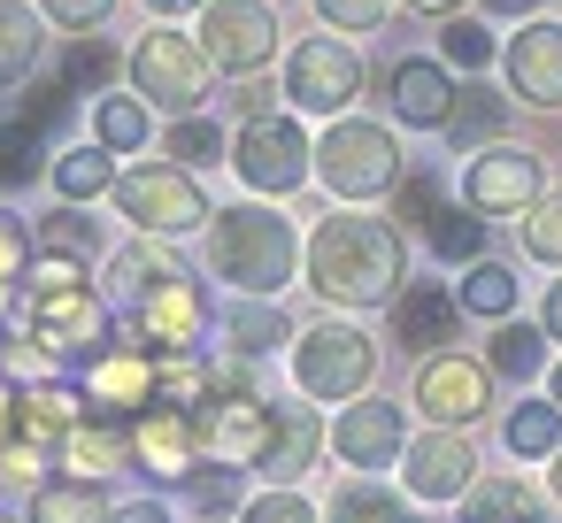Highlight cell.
Wrapping results in <instances>:
<instances>
[{
    "mask_svg": "<svg viewBox=\"0 0 562 523\" xmlns=\"http://www.w3.org/2000/svg\"><path fill=\"white\" fill-rule=\"evenodd\" d=\"M401 277H408V254H401V231L385 216L339 208V216L316 224V239H308V285L331 308H385V300H401Z\"/></svg>",
    "mask_w": 562,
    "mask_h": 523,
    "instance_id": "obj_1",
    "label": "cell"
},
{
    "mask_svg": "<svg viewBox=\"0 0 562 523\" xmlns=\"http://www.w3.org/2000/svg\"><path fill=\"white\" fill-rule=\"evenodd\" d=\"M16 331L40 354H109V293L86 285V254L40 247V262L16 293Z\"/></svg>",
    "mask_w": 562,
    "mask_h": 523,
    "instance_id": "obj_2",
    "label": "cell"
},
{
    "mask_svg": "<svg viewBox=\"0 0 562 523\" xmlns=\"http://www.w3.org/2000/svg\"><path fill=\"white\" fill-rule=\"evenodd\" d=\"M293 262H301V239L278 208H216L209 224V270L232 285V293H285L293 285Z\"/></svg>",
    "mask_w": 562,
    "mask_h": 523,
    "instance_id": "obj_3",
    "label": "cell"
},
{
    "mask_svg": "<svg viewBox=\"0 0 562 523\" xmlns=\"http://www.w3.org/2000/svg\"><path fill=\"white\" fill-rule=\"evenodd\" d=\"M209 86H216V55H209V39H186V32L155 24V32L132 47V93H139L147 109L193 116V109L209 101Z\"/></svg>",
    "mask_w": 562,
    "mask_h": 523,
    "instance_id": "obj_4",
    "label": "cell"
},
{
    "mask_svg": "<svg viewBox=\"0 0 562 523\" xmlns=\"http://www.w3.org/2000/svg\"><path fill=\"white\" fill-rule=\"evenodd\" d=\"M316 178H324L347 208H355V201H378V193L401 185V147H393L385 124H370V116H339V124L316 139Z\"/></svg>",
    "mask_w": 562,
    "mask_h": 523,
    "instance_id": "obj_5",
    "label": "cell"
},
{
    "mask_svg": "<svg viewBox=\"0 0 562 523\" xmlns=\"http://www.w3.org/2000/svg\"><path fill=\"white\" fill-rule=\"evenodd\" d=\"M232 170H239V185H247V193L285 201L293 185H308V178H316V147L301 139V124H293V116L262 109V116H239V132H232Z\"/></svg>",
    "mask_w": 562,
    "mask_h": 523,
    "instance_id": "obj_6",
    "label": "cell"
},
{
    "mask_svg": "<svg viewBox=\"0 0 562 523\" xmlns=\"http://www.w3.org/2000/svg\"><path fill=\"white\" fill-rule=\"evenodd\" d=\"M116 208H124V224L155 231V239H186V231H209V224H216L209 193H201L193 170H178V162H139V170H124V178H116Z\"/></svg>",
    "mask_w": 562,
    "mask_h": 523,
    "instance_id": "obj_7",
    "label": "cell"
},
{
    "mask_svg": "<svg viewBox=\"0 0 562 523\" xmlns=\"http://www.w3.org/2000/svg\"><path fill=\"white\" fill-rule=\"evenodd\" d=\"M370 377H378L370 331H355V323H308V331L293 339V385H301L308 400L347 408L355 393H370Z\"/></svg>",
    "mask_w": 562,
    "mask_h": 523,
    "instance_id": "obj_8",
    "label": "cell"
},
{
    "mask_svg": "<svg viewBox=\"0 0 562 523\" xmlns=\"http://www.w3.org/2000/svg\"><path fill=\"white\" fill-rule=\"evenodd\" d=\"M362 55H355V39H301L293 55H285V101L301 109V116H347L355 101H362Z\"/></svg>",
    "mask_w": 562,
    "mask_h": 523,
    "instance_id": "obj_9",
    "label": "cell"
},
{
    "mask_svg": "<svg viewBox=\"0 0 562 523\" xmlns=\"http://www.w3.org/2000/svg\"><path fill=\"white\" fill-rule=\"evenodd\" d=\"M132 331H139V346H155V354H201V339L216 331V308H209V293L193 285V270H170V277H155V285L132 300Z\"/></svg>",
    "mask_w": 562,
    "mask_h": 523,
    "instance_id": "obj_10",
    "label": "cell"
},
{
    "mask_svg": "<svg viewBox=\"0 0 562 523\" xmlns=\"http://www.w3.org/2000/svg\"><path fill=\"white\" fill-rule=\"evenodd\" d=\"M539 193H547V162H539L531 147H508V139L477 147L470 170H462V201H470L477 216H524Z\"/></svg>",
    "mask_w": 562,
    "mask_h": 523,
    "instance_id": "obj_11",
    "label": "cell"
},
{
    "mask_svg": "<svg viewBox=\"0 0 562 523\" xmlns=\"http://www.w3.org/2000/svg\"><path fill=\"white\" fill-rule=\"evenodd\" d=\"M201 39H209L224 78H255L278 55V16H270V0H209V9H201Z\"/></svg>",
    "mask_w": 562,
    "mask_h": 523,
    "instance_id": "obj_12",
    "label": "cell"
},
{
    "mask_svg": "<svg viewBox=\"0 0 562 523\" xmlns=\"http://www.w3.org/2000/svg\"><path fill=\"white\" fill-rule=\"evenodd\" d=\"M193 416H201V446L216 462H239V469H255L262 446H270V431H278V408H262L247 385H216Z\"/></svg>",
    "mask_w": 562,
    "mask_h": 523,
    "instance_id": "obj_13",
    "label": "cell"
},
{
    "mask_svg": "<svg viewBox=\"0 0 562 523\" xmlns=\"http://www.w3.org/2000/svg\"><path fill=\"white\" fill-rule=\"evenodd\" d=\"M416 408L431 416V423H477L485 408H493V362H477V354H424V369H416Z\"/></svg>",
    "mask_w": 562,
    "mask_h": 523,
    "instance_id": "obj_14",
    "label": "cell"
},
{
    "mask_svg": "<svg viewBox=\"0 0 562 523\" xmlns=\"http://www.w3.org/2000/svg\"><path fill=\"white\" fill-rule=\"evenodd\" d=\"M501 70H508V93L524 109H562V24L524 16L516 39L501 47Z\"/></svg>",
    "mask_w": 562,
    "mask_h": 523,
    "instance_id": "obj_15",
    "label": "cell"
},
{
    "mask_svg": "<svg viewBox=\"0 0 562 523\" xmlns=\"http://www.w3.org/2000/svg\"><path fill=\"white\" fill-rule=\"evenodd\" d=\"M155 346H109V354H93V377H86V400H93V416H109V423H132V416H147L155 408Z\"/></svg>",
    "mask_w": 562,
    "mask_h": 523,
    "instance_id": "obj_16",
    "label": "cell"
},
{
    "mask_svg": "<svg viewBox=\"0 0 562 523\" xmlns=\"http://www.w3.org/2000/svg\"><path fill=\"white\" fill-rule=\"evenodd\" d=\"M331 446L347 469H385L401 446H408V423H401V400H378V393H355L331 423Z\"/></svg>",
    "mask_w": 562,
    "mask_h": 523,
    "instance_id": "obj_17",
    "label": "cell"
},
{
    "mask_svg": "<svg viewBox=\"0 0 562 523\" xmlns=\"http://www.w3.org/2000/svg\"><path fill=\"white\" fill-rule=\"evenodd\" d=\"M477 485V446L462 423H439L424 439H408V492L416 500H462Z\"/></svg>",
    "mask_w": 562,
    "mask_h": 523,
    "instance_id": "obj_18",
    "label": "cell"
},
{
    "mask_svg": "<svg viewBox=\"0 0 562 523\" xmlns=\"http://www.w3.org/2000/svg\"><path fill=\"white\" fill-rule=\"evenodd\" d=\"M132 454H139V469L147 477H193L201 469V416L193 408H147V416H132Z\"/></svg>",
    "mask_w": 562,
    "mask_h": 523,
    "instance_id": "obj_19",
    "label": "cell"
},
{
    "mask_svg": "<svg viewBox=\"0 0 562 523\" xmlns=\"http://www.w3.org/2000/svg\"><path fill=\"white\" fill-rule=\"evenodd\" d=\"M462 300L447 293V285H424V277H408L401 285V300H393V339L408 346V354H447L454 346V331H462Z\"/></svg>",
    "mask_w": 562,
    "mask_h": 523,
    "instance_id": "obj_20",
    "label": "cell"
},
{
    "mask_svg": "<svg viewBox=\"0 0 562 523\" xmlns=\"http://www.w3.org/2000/svg\"><path fill=\"white\" fill-rule=\"evenodd\" d=\"M454 101H462V86L447 78V62H401L393 70V116L408 132H447Z\"/></svg>",
    "mask_w": 562,
    "mask_h": 523,
    "instance_id": "obj_21",
    "label": "cell"
},
{
    "mask_svg": "<svg viewBox=\"0 0 562 523\" xmlns=\"http://www.w3.org/2000/svg\"><path fill=\"white\" fill-rule=\"evenodd\" d=\"M170 270H186V262L170 254V239L139 231L132 247H116V254H109V300H124V308H132V300H139L155 277H170Z\"/></svg>",
    "mask_w": 562,
    "mask_h": 523,
    "instance_id": "obj_22",
    "label": "cell"
},
{
    "mask_svg": "<svg viewBox=\"0 0 562 523\" xmlns=\"http://www.w3.org/2000/svg\"><path fill=\"white\" fill-rule=\"evenodd\" d=\"M63 462H70L78 477H109V469H124V462H139V454H132V423L116 431L109 416H86L78 431H63Z\"/></svg>",
    "mask_w": 562,
    "mask_h": 523,
    "instance_id": "obj_23",
    "label": "cell"
},
{
    "mask_svg": "<svg viewBox=\"0 0 562 523\" xmlns=\"http://www.w3.org/2000/svg\"><path fill=\"white\" fill-rule=\"evenodd\" d=\"M316 446H324V431H316V416L308 408H278V431H270V446H262V477H278V485H293L308 462H316Z\"/></svg>",
    "mask_w": 562,
    "mask_h": 523,
    "instance_id": "obj_24",
    "label": "cell"
},
{
    "mask_svg": "<svg viewBox=\"0 0 562 523\" xmlns=\"http://www.w3.org/2000/svg\"><path fill=\"white\" fill-rule=\"evenodd\" d=\"M86 393H70V385H32V393H16V431H32V439H63V431H78L86 423Z\"/></svg>",
    "mask_w": 562,
    "mask_h": 523,
    "instance_id": "obj_25",
    "label": "cell"
},
{
    "mask_svg": "<svg viewBox=\"0 0 562 523\" xmlns=\"http://www.w3.org/2000/svg\"><path fill=\"white\" fill-rule=\"evenodd\" d=\"M501 439H508L516 462H554V454H562V400H524V408H508Z\"/></svg>",
    "mask_w": 562,
    "mask_h": 523,
    "instance_id": "obj_26",
    "label": "cell"
},
{
    "mask_svg": "<svg viewBox=\"0 0 562 523\" xmlns=\"http://www.w3.org/2000/svg\"><path fill=\"white\" fill-rule=\"evenodd\" d=\"M462 523H539V500L524 477H477L462 492Z\"/></svg>",
    "mask_w": 562,
    "mask_h": 523,
    "instance_id": "obj_27",
    "label": "cell"
},
{
    "mask_svg": "<svg viewBox=\"0 0 562 523\" xmlns=\"http://www.w3.org/2000/svg\"><path fill=\"white\" fill-rule=\"evenodd\" d=\"M24 523H109L101 477H63V485H40V492H32V515H24Z\"/></svg>",
    "mask_w": 562,
    "mask_h": 523,
    "instance_id": "obj_28",
    "label": "cell"
},
{
    "mask_svg": "<svg viewBox=\"0 0 562 523\" xmlns=\"http://www.w3.org/2000/svg\"><path fill=\"white\" fill-rule=\"evenodd\" d=\"M32 62H40V9L0 0V86H24Z\"/></svg>",
    "mask_w": 562,
    "mask_h": 523,
    "instance_id": "obj_29",
    "label": "cell"
},
{
    "mask_svg": "<svg viewBox=\"0 0 562 523\" xmlns=\"http://www.w3.org/2000/svg\"><path fill=\"white\" fill-rule=\"evenodd\" d=\"M501 124H508V101H493L485 86H470V93L454 101V116H447V147H454V155H477V147L501 139Z\"/></svg>",
    "mask_w": 562,
    "mask_h": 523,
    "instance_id": "obj_30",
    "label": "cell"
},
{
    "mask_svg": "<svg viewBox=\"0 0 562 523\" xmlns=\"http://www.w3.org/2000/svg\"><path fill=\"white\" fill-rule=\"evenodd\" d=\"M454 300L470 308V316H485V323H501V316H516V270H501V262H462V285H454Z\"/></svg>",
    "mask_w": 562,
    "mask_h": 523,
    "instance_id": "obj_31",
    "label": "cell"
},
{
    "mask_svg": "<svg viewBox=\"0 0 562 523\" xmlns=\"http://www.w3.org/2000/svg\"><path fill=\"white\" fill-rule=\"evenodd\" d=\"M147 101L139 93H101L93 101V139L109 147V155H132V147H147Z\"/></svg>",
    "mask_w": 562,
    "mask_h": 523,
    "instance_id": "obj_32",
    "label": "cell"
},
{
    "mask_svg": "<svg viewBox=\"0 0 562 523\" xmlns=\"http://www.w3.org/2000/svg\"><path fill=\"white\" fill-rule=\"evenodd\" d=\"M55 193L63 201H101V193H116V170H109V147L93 139V147H70V155H55Z\"/></svg>",
    "mask_w": 562,
    "mask_h": 523,
    "instance_id": "obj_33",
    "label": "cell"
},
{
    "mask_svg": "<svg viewBox=\"0 0 562 523\" xmlns=\"http://www.w3.org/2000/svg\"><path fill=\"white\" fill-rule=\"evenodd\" d=\"M485 362H493V377H539V362H547V323H516V316H501Z\"/></svg>",
    "mask_w": 562,
    "mask_h": 523,
    "instance_id": "obj_34",
    "label": "cell"
},
{
    "mask_svg": "<svg viewBox=\"0 0 562 523\" xmlns=\"http://www.w3.org/2000/svg\"><path fill=\"white\" fill-rule=\"evenodd\" d=\"M162 162H178V170L232 162V147H224V124H209V116H178V124L162 132Z\"/></svg>",
    "mask_w": 562,
    "mask_h": 523,
    "instance_id": "obj_35",
    "label": "cell"
},
{
    "mask_svg": "<svg viewBox=\"0 0 562 523\" xmlns=\"http://www.w3.org/2000/svg\"><path fill=\"white\" fill-rule=\"evenodd\" d=\"M224 346H239V354H270V346H285V316L262 308V293H239V308H224Z\"/></svg>",
    "mask_w": 562,
    "mask_h": 523,
    "instance_id": "obj_36",
    "label": "cell"
},
{
    "mask_svg": "<svg viewBox=\"0 0 562 523\" xmlns=\"http://www.w3.org/2000/svg\"><path fill=\"white\" fill-rule=\"evenodd\" d=\"M116 70H132V62H116L109 39H70V55H63V86H70L78 101H101Z\"/></svg>",
    "mask_w": 562,
    "mask_h": 523,
    "instance_id": "obj_37",
    "label": "cell"
},
{
    "mask_svg": "<svg viewBox=\"0 0 562 523\" xmlns=\"http://www.w3.org/2000/svg\"><path fill=\"white\" fill-rule=\"evenodd\" d=\"M331 523H408V508H401V492H385V485L355 477V485H339V492H331Z\"/></svg>",
    "mask_w": 562,
    "mask_h": 523,
    "instance_id": "obj_38",
    "label": "cell"
},
{
    "mask_svg": "<svg viewBox=\"0 0 562 523\" xmlns=\"http://www.w3.org/2000/svg\"><path fill=\"white\" fill-rule=\"evenodd\" d=\"M424 239H431V254H439V262H477V247H485V224H477V208L462 201V208H439Z\"/></svg>",
    "mask_w": 562,
    "mask_h": 523,
    "instance_id": "obj_39",
    "label": "cell"
},
{
    "mask_svg": "<svg viewBox=\"0 0 562 523\" xmlns=\"http://www.w3.org/2000/svg\"><path fill=\"white\" fill-rule=\"evenodd\" d=\"M439 62L477 78V70L493 62V32H485V24H470V16H439Z\"/></svg>",
    "mask_w": 562,
    "mask_h": 523,
    "instance_id": "obj_40",
    "label": "cell"
},
{
    "mask_svg": "<svg viewBox=\"0 0 562 523\" xmlns=\"http://www.w3.org/2000/svg\"><path fill=\"white\" fill-rule=\"evenodd\" d=\"M516 239H524V254H531V262H554V270H562V193H539V201L524 208Z\"/></svg>",
    "mask_w": 562,
    "mask_h": 523,
    "instance_id": "obj_41",
    "label": "cell"
},
{
    "mask_svg": "<svg viewBox=\"0 0 562 523\" xmlns=\"http://www.w3.org/2000/svg\"><path fill=\"white\" fill-rule=\"evenodd\" d=\"M24 277H32V224L0 208V293H24Z\"/></svg>",
    "mask_w": 562,
    "mask_h": 523,
    "instance_id": "obj_42",
    "label": "cell"
},
{
    "mask_svg": "<svg viewBox=\"0 0 562 523\" xmlns=\"http://www.w3.org/2000/svg\"><path fill=\"white\" fill-rule=\"evenodd\" d=\"M40 247H47V254H93V224H86V201H63L55 216H40Z\"/></svg>",
    "mask_w": 562,
    "mask_h": 523,
    "instance_id": "obj_43",
    "label": "cell"
},
{
    "mask_svg": "<svg viewBox=\"0 0 562 523\" xmlns=\"http://www.w3.org/2000/svg\"><path fill=\"white\" fill-rule=\"evenodd\" d=\"M447 201H439V178L431 170H416V178H401L393 185V224H416V231H431V216H439Z\"/></svg>",
    "mask_w": 562,
    "mask_h": 523,
    "instance_id": "obj_44",
    "label": "cell"
},
{
    "mask_svg": "<svg viewBox=\"0 0 562 523\" xmlns=\"http://www.w3.org/2000/svg\"><path fill=\"white\" fill-rule=\"evenodd\" d=\"M186 492H193V508H201V515H224V508H239V462H216V469L201 462V469L186 477Z\"/></svg>",
    "mask_w": 562,
    "mask_h": 523,
    "instance_id": "obj_45",
    "label": "cell"
},
{
    "mask_svg": "<svg viewBox=\"0 0 562 523\" xmlns=\"http://www.w3.org/2000/svg\"><path fill=\"white\" fill-rule=\"evenodd\" d=\"M316 16H324L331 32H378V24L393 16V0H316Z\"/></svg>",
    "mask_w": 562,
    "mask_h": 523,
    "instance_id": "obj_46",
    "label": "cell"
},
{
    "mask_svg": "<svg viewBox=\"0 0 562 523\" xmlns=\"http://www.w3.org/2000/svg\"><path fill=\"white\" fill-rule=\"evenodd\" d=\"M239 523H316V508L293 492V485H278V492H262V500H247L239 508Z\"/></svg>",
    "mask_w": 562,
    "mask_h": 523,
    "instance_id": "obj_47",
    "label": "cell"
},
{
    "mask_svg": "<svg viewBox=\"0 0 562 523\" xmlns=\"http://www.w3.org/2000/svg\"><path fill=\"white\" fill-rule=\"evenodd\" d=\"M109 9H116V0H40V16L63 24V32H101Z\"/></svg>",
    "mask_w": 562,
    "mask_h": 523,
    "instance_id": "obj_48",
    "label": "cell"
},
{
    "mask_svg": "<svg viewBox=\"0 0 562 523\" xmlns=\"http://www.w3.org/2000/svg\"><path fill=\"white\" fill-rule=\"evenodd\" d=\"M40 446H47V439H32V431H16L9 446H0V477H24V485H32V477H40Z\"/></svg>",
    "mask_w": 562,
    "mask_h": 523,
    "instance_id": "obj_49",
    "label": "cell"
},
{
    "mask_svg": "<svg viewBox=\"0 0 562 523\" xmlns=\"http://www.w3.org/2000/svg\"><path fill=\"white\" fill-rule=\"evenodd\" d=\"M109 523H170V508L162 500H124V508H109Z\"/></svg>",
    "mask_w": 562,
    "mask_h": 523,
    "instance_id": "obj_50",
    "label": "cell"
},
{
    "mask_svg": "<svg viewBox=\"0 0 562 523\" xmlns=\"http://www.w3.org/2000/svg\"><path fill=\"white\" fill-rule=\"evenodd\" d=\"M539 323H547V339H562V277L547 285V300H539Z\"/></svg>",
    "mask_w": 562,
    "mask_h": 523,
    "instance_id": "obj_51",
    "label": "cell"
},
{
    "mask_svg": "<svg viewBox=\"0 0 562 523\" xmlns=\"http://www.w3.org/2000/svg\"><path fill=\"white\" fill-rule=\"evenodd\" d=\"M9 439H16V393L0 385V446H9Z\"/></svg>",
    "mask_w": 562,
    "mask_h": 523,
    "instance_id": "obj_52",
    "label": "cell"
},
{
    "mask_svg": "<svg viewBox=\"0 0 562 523\" xmlns=\"http://www.w3.org/2000/svg\"><path fill=\"white\" fill-rule=\"evenodd\" d=\"M147 9H155V16L170 24V16H186V9H209V0H147Z\"/></svg>",
    "mask_w": 562,
    "mask_h": 523,
    "instance_id": "obj_53",
    "label": "cell"
},
{
    "mask_svg": "<svg viewBox=\"0 0 562 523\" xmlns=\"http://www.w3.org/2000/svg\"><path fill=\"white\" fill-rule=\"evenodd\" d=\"M485 9H493V16H531L539 0H485Z\"/></svg>",
    "mask_w": 562,
    "mask_h": 523,
    "instance_id": "obj_54",
    "label": "cell"
},
{
    "mask_svg": "<svg viewBox=\"0 0 562 523\" xmlns=\"http://www.w3.org/2000/svg\"><path fill=\"white\" fill-rule=\"evenodd\" d=\"M408 9H416V16H454L462 0H408Z\"/></svg>",
    "mask_w": 562,
    "mask_h": 523,
    "instance_id": "obj_55",
    "label": "cell"
},
{
    "mask_svg": "<svg viewBox=\"0 0 562 523\" xmlns=\"http://www.w3.org/2000/svg\"><path fill=\"white\" fill-rule=\"evenodd\" d=\"M547 485H554V500H562V454H554V477H547Z\"/></svg>",
    "mask_w": 562,
    "mask_h": 523,
    "instance_id": "obj_56",
    "label": "cell"
},
{
    "mask_svg": "<svg viewBox=\"0 0 562 523\" xmlns=\"http://www.w3.org/2000/svg\"><path fill=\"white\" fill-rule=\"evenodd\" d=\"M554 400H562V369H554Z\"/></svg>",
    "mask_w": 562,
    "mask_h": 523,
    "instance_id": "obj_57",
    "label": "cell"
},
{
    "mask_svg": "<svg viewBox=\"0 0 562 523\" xmlns=\"http://www.w3.org/2000/svg\"><path fill=\"white\" fill-rule=\"evenodd\" d=\"M0 346H9V331H0Z\"/></svg>",
    "mask_w": 562,
    "mask_h": 523,
    "instance_id": "obj_58",
    "label": "cell"
}]
</instances>
